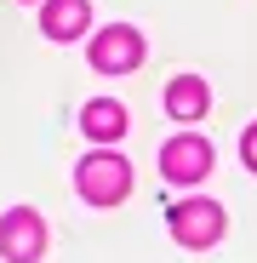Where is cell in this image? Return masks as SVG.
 I'll return each mask as SVG.
<instances>
[{
	"mask_svg": "<svg viewBox=\"0 0 257 263\" xmlns=\"http://www.w3.org/2000/svg\"><path fill=\"white\" fill-rule=\"evenodd\" d=\"M160 172H166L171 183H200L206 172H211V149L200 138H171L160 149Z\"/></svg>",
	"mask_w": 257,
	"mask_h": 263,
	"instance_id": "5b68a950",
	"label": "cell"
},
{
	"mask_svg": "<svg viewBox=\"0 0 257 263\" xmlns=\"http://www.w3.org/2000/svg\"><path fill=\"white\" fill-rule=\"evenodd\" d=\"M171 235H177L183 246H211L223 235V206L211 200H183L177 212H171Z\"/></svg>",
	"mask_w": 257,
	"mask_h": 263,
	"instance_id": "277c9868",
	"label": "cell"
},
{
	"mask_svg": "<svg viewBox=\"0 0 257 263\" xmlns=\"http://www.w3.org/2000/svg\"><path fill=\"white\" fill-rule=\"evenodd\" d=\"M40 252H46V217H34L29 206L0 217V257L6 263H34Z\"/></svg>",
	"mask_w": 257,
	"mask_h": 263,
	"instance_id": "7a4b0ae2",
	"label": "cell"
},
{
	"mask_svg": "<svg viewBox=\"0 0 257 263\" xmlns=\"http://www.w3.org/2000/svg\"><path fill=\"white\" fill-rule=\"evenodd\" d=\"M240 155H246V166H251V172H257V126H251V132H246V143H240Z\"/></svg>",
	"mask_w": 257,
	"mask_h": 263,
	"instance_id": "9c48e42d",
	"label": "cell"
},
{
	"mask_svg": "<svg viewBox=\"0 0 257 263\" xmlns=\"http://www.w3.org/2000/svg\"><path fill=\"white\" fill-rule=\"evenodd\" d=\"M80 132H86V138H97V143H114L120 132H126V109H120V103H86Z\"/></svg>",
	"mask_w": 257,
	"mask_h": 263,
	"instance_id": "52a82bcc",
	"label": "cell"
},
{
	"mask_svg": "<svg viewBox=\"0 0 257 263\" xmlns=\"http://www.w3.org/2000/svg\"><path fill=\"white\" fill-rule=\"evenodd\" d=\"M166 109L177 115V120H200V115H206V86H200L194 74L171 80V92H166Z\"/></svg>",
	"mask_w": 257,
	"mask_h": 263,
	"instance_id": "ba28073f",
	"label": "cell"
},
{
	"mask_svg": "<svg viewBox=\"0 0 257 263\" xmlns=\"http://www.w3.org/2000/svg\"><path fill=\"white\" fill-rule=\"evenodd\" d=\"M86 17H92V6H86V0H46V34L52 40H74L80 29H86Z\"/></svg>",
	"mask_w": 257,
	"mask_h": 263,
	"instance_id": "8992f818",
	"label": "cell"
},
{
	"mask_svg": "<svg viewBox=\"0 0 257 263\" xmlns=\"http://www.w3.org/2000/svg\"><path fill=\"white\" fill-rule=\"evenodd\" d=\"M137 58H143V34L126 29V23H114V29H103V34L92 40V69H103V74L137 69Z\"/></svg>",
	"mask_w": 257,
	"mask_h": 263,
	"instance_id": "3957f363",
	"label": "cell"
},
{
	"mask_svg": "<svg viewBox=\"0 0 257 263\" xmlns=\"http://www.w3.org/2000/svg\"><path fill=\"white\" fill-rule=\"evenodd\" d=\"M126 189H132V166L120 155H86L80 160V195L92 206H114V200H126Z\"/></svg>",
	"mask_w": 257,
	"mask_h": 263,
	"instance_id": "6da1fadb",
	"label": "cell"
}]
</instances>
